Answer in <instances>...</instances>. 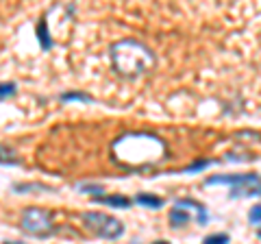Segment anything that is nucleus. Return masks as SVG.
Returning <instances> with one entry per match:
<instances>
[{"label":"nucleus","instance_id":"nucleus-1","mask_svg":"<svg viewBox=\"0 0 261 244\" xmlns=\"http://www.w3.org/2000/svg\"><path fill=\"white\" fill-rule=\"evenodd\" d=\"M111 61L122 77H137L154 66V55L142 42L124 37L111 46Z\"/></svg>","mask_w":261,"mask_h":244},{"label":"nucleus","instance_id":"nucleus-18","mask_svg":"<svg viewBox=\"0 0 261 244\" xmlns=\"http://www.w3.org/2000/svg\"><path fill=\"white\" fill-rule=\"evenodd\" d=\"M257 235H259V238H261V229H259V231H257Z\"/></svg>","mask_w":261,"mask_h":244},{"label":"nucleus","instance_id":"nucleus-11","mask_svg":"<svg viewBox=\"0 0 261 244\" xmlns=\"http://www.w3.org/2000/svg\"><path fill=\"white\" fill-rule=\"evenodd\" d=\"M209 164H211V159L196 161V164H192V166H187V168H185V173H196V170H202V168H207Z\"/></svg>","mask_w":261,"mask_h":244},{"label":"nucleus","instance_id":"nucleus-9","mask_svg":"<svg viewBox=\"0 0 261 244\" xmlns=\"http://www.w3.org/2000/svg\"><path fill=\"white\" fill-rule=\"evenodd\" d=\"M37 37H39V44H42L44 51H50L53 48V42L48 37V24H46V18H42L37 22Z\"/></svg>","mask_w":261,"mask_h":244},{"label":"nucleus","instance_id":"nucleus-8","mask_svg":"<svg viewBox=\"0 0 261 244\" xmlns=\"http://www.w3.org/2000/svg\"><path fill=\"white\" fill-rule=\"evenodd\" d=\"M61 103H72V101H79V103H94V96L87 94V92H81V89H74V92H63L59 96Z\"/></svg>","mask_w":261,"mask_h":244},{"label":"nucleus","instance_id":"nucleus-13","mask_svg":"<svg viewBox=\"0 0 261 244\" xmlns=\"http://www.w3.org/2000/svg\"><path fill=\"white\" fill-rule=\"evenodd\" d=\"M15 94V83H3V89H0V96H3V101L7 96H13Z\"/></svg>","mask_w":261,"mask_h":244},{"label":"nucleus","instance_id":"nucleus-7","mask_svg":"<svg viewBox=\"0 0 261 244\" xmlns=\"http://www.w3.org/2000/svg\"><path fill=\"white\" fill-rule=\"evenodd\" d=\"M135 201L140 203L142 207H150V209H161L163 205H166V201H163V199L154 197V194H148V192H140L135 197Z\"/></svg>","mask_w":261,"mask_h":244},{"label":"nucleus","instance_id":"nucleus-17","mask_svg":"<svg viewBox=\"0 0 261 244\" xmlns=\"http://www.w3.org/2000/svg\"><path fill=\"white\" fill-rule=\"evenodd\" d=\"M5 244H18V242H5Z\"/></svg>","mask_w":261,"mask_h":244},{"label":"nucleus","instance_id":"nucleus-10","mask_svg":"<svg viewBox=\"0 0 261 244\" xmlns=\"http://www.w3.org/2000/svg\"><path fill=\"white\" fill-rule=\"evenodd\" d=\"M228 242H231V235L228 233H209L202 240V244H228Z\"/></svg>","mask_w":261,"mask_h":244},{"label":"nucleus","instance_id":"nucleus-12","mask_svg":"<svg viewBox=\"0 0 261 244\" xmlns=\"http://www.w3.org/2000/svg\"><path fill=\"white\" fill-rule=\"evenodd\" d=\"M248 221H250L252 225L261 223V205H255V207L250 209V214H248Z\"/></svg>","mask_w":261,"mask_h":244},{"label":"nucleus","instance_id":"nucleus-3","mask_svg":"<svg viewBox=\"0 0 261 244\" xmlns=\"http://www.w3.org/2000/svg\"><path fill=\"white\" fill-rule=\"evenodd\" d=\"M207 185H231V197H261L259 175H214L205 179Z\"/></svg>","mask_w":261,"mask_h":244},{"label":"nucleus","instance_id":"nucleus-4","mask_svg":"<svg viewBox=\"0 0 261 244\" xmlns=\"http://www.w3.org/2000/svg\"><path fill=\"white\" fill-rule=\"evenodd\" d=\"M20 227L27 233L33 235H42L46 231H50L53 227V214L48 209H39V207H29L22 211L20 218Z\"/></svg>","mask_w":261,"mask_h":244},{"label":"nucleus","instance_id":"nucleus-2","mask_svg":"<svg viewBox=\"0 0 261 244\" xmlns=\"http://www.w3.org/2000/svg\"><path fill=\"white\" fill-rule=\"evenodd\" d=\"M81 221H83L85 229H89V233L102 240H118L124 235V223L111 214H105V211H85Z\"/></svg>","mask_w":261,"mask_h":244},{"label":"nucleus","instance_id":"nucleus-14","mask_svg":"<svg viewBox=\"0 0 261 244\" xmlns=\"http://www.w3.org/2000/svg\"><path fill=\"white\" fill-rule=\"evenodd\" d=\"M83 192H102V185H96V183H83L81 185Z\"/></svg>","mask_w":261,"mask_h":244},{"label":"nucleus","instance_id":"nucleus-6","mask_svg":"<svg viewBox=\"0 0 261 244\" xmlns=\"http://www.w3.org/2000/svg\"><path fill=\"white\" fill-rule=\"evenodd\" d=\"M170 225L172 227H183V225H187L192 221V216H190V211H187V207H178V205H174V209L170 211Z\"/></svg>","mask_w":261,"mask_h":244},{"label":"nucleus","instance_id":"nucleus-15","mask_svg":"<svg viewBox=\"0 0 261 244\" xmlns=\"http://www.w3.org/2000/svg\"><path fill=\"white\" fill-rule=\"evenodd\" d=\"M198 223L200 225H207V214H205V207L198 209Z\"/></svg>","mask_w":261,"mask_h":244},{"label":"nucleus","instance_id":"nucleus-16","mask_svg":"<svg viewBox=\"0 0 261 244\" xmlns=\"http://www.w3.org/2000/svg\"><path fill=\"white\" fill-rule=\"evenodd\" d=\"M152 244H170V242H166V240H157V242H152Z\"/></svg>","mask_w":261,"mask_h":244},{"label":"nucleus","instance_id":"nucleus-5","mask_svg":"<svg viewBox=\"0 0 261 244\" xmlns=\"http://www.w3.org/2000/svg\"><path fill=\"white\" fill-rule=\"evenodd\" d=\"M92 201L94 203H102V205H109V207H120V209L130 207V199L122 197V194H107V197L96 194V197H92Z\"/></svg>","mask_w":261,"mask_h":244}]
</instances>
